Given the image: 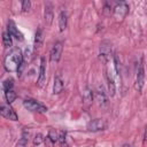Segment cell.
<instances>
[{
    "instance_id": "44dd1931",
    "label": "cell",
    "mask_w": 147,
    "mask_h": 147,
    "mask_svg": "<svg viewBox=\"0 0 147 147\" xmlns=\"http://www.w3.org/2000/svg\"><path fill=\"white\" fill-rule=\"evenodd\" d=\"M47 138H48L52 142H56V141H59V133H57L55 130H53V129H52V130H49Z\"/></svg>"
},
{
    "instance_id": "277c9868",
    "label": "cell",
    "mask_w": 147,
    "mask_h": 147,
    "mask_svg": "<svg viewBox=\"0 0 147 147\" xmlns=\"http://www.w3.org/2000/svg\"><path fill=\"white\" fill-rule=\"evenodd\" d=\"M129 13V5L125 2V1H121V2H117L113 9V14H114V17L117 20V21H122L126 14Z\"/></svg>"
},
{
    "instance_id": "8992f818",
    "label": "cell",
    "mask_w": 147,
    "mask_h": 147,
    "mask_svg": "<svg viewBox=\"0 0 147 147\" xmlns=\"http://www.w3.org/2000/svg\"><path fill=\"white\" fill-rule=\"evenodd\" d=\"M107 126V123L103 118H94L92 121H90L87 123V126L86 129L88 131H92V132H96V131H101V130H105Z\"/></svg>"
},
{
    "instance_id": "4fadbf2b",
    "label": "cell",
    "mask_w": 147,
    "mask_h": 147,
    "mask_svg": "<svg viewBox=\"0 0 147 147\" xmlns=\"http://www.w3.org/2000/svg\"><path fill=\"white\" fill-rule=\"evenodd\" d=\"M63 87H64V83H63V79L61 77V75H56L54 77V84H53V93L54 94H60L62 91H63Z\"/></svg>"
},
{
    "instance_id": "5bb4252c",
    "label": "cell",
    "mask_w": 147,
    "mask_h": 147,
    "mask_svg": "<svg viewBox=\"0 0 147 147\" xmlns=\"http://www.w3.org/2000/svg\"><path fill=\"white\" fill-rule=\"evenodd\" d=\"M44 17L47 24H52L53 18H54V13H53V6L51 2H47L45 5V11H44Z\"/></svg>"
},
{
    "instance_id": "4316f807",
    "label": "cell",
    "mask_w": 147,
    "mask_h": 147,
    "mask_svg": "<svg viewBox=\"0 0 147 147\" xmlns=\"http://www.w3.org/2000/svg\"><path fill=\"white\" fill-rule=\"evenodd\" d=\"M145 137H146V139H147V126H146V132H145Z\"/></svg>"
},
{
    "instance_id": "8fae6325",
    "label": "cell",
    "mask_w": 147,
    "mask_h": 147,
    "mask_svg": "<svg viewBox=\"0 0 147 147\" xmlns=\"http://www.w3.org/2000/svg\"><path fill=\"white\" fill-rule=\"evenodd\" d=\"M95 99H96V101H98V103L101 106V107H103V106H106L107 103H108V99H107V94H106V92H105V88H103V86L102 85H98V87H96V90H95Z\"/></svg>"
},
{
    "instance_id": "7c38bea8",
    "label": "cell",
    "mask_w": 147,
    "mask_h": 147,
    "mask_svg": "<svg viewBox=\"0 0 147 147\" xmlns=\"http://www.w3.org/2000/svg\"><path fill=\"white\" fill-rule=\"evenodd\" d=\"M7 31H8V33H9L11 37L16 38L17 40H23V34L18 31V29L16 28V25H15V23H14L13 21H9V22H8Z\"/></svg>"
},
{
    "instance_id": "52a82bcc",
    "label": "cell",
    "mask_w": 147,
    "mask_h": 147,
    "mask_svg": "<svg viewBox=\"0 0 147 147\" xmlns=\"http://www.w3.org/2000/svg\"><path fill=\"white\" fill-rule=\"evenodd\" d=\"M62 51H63V44L61 41H56L53 45L51 54H49L51 61L52 62H59L60 59H61V55H62Z\"/></svg>"
},
{
    "instance_id": "9c48e42d",
    "label": "cell",
    "mask_w": 147,
    "mask_h": 147,
    "mask_svg": "<svg viewBox=\"0 0 147 147\" xmlns=\"http://www.w3.org/2000/svg\"><path fill=\"white\" fill-rule=\"evenodd\" d=\"M45 83H46V61H45V57L42 56L40 59V68H39V76H38L37 84L39 87H42Z\"/></svg>"
},
{
    "instance_id": "603a6c76",
    "label": "cell",
    "mask_w": 147,
    "mask_h": 147,
    "mask_svg": "<svg viewBox=\"0 0 147 147\" xmlns=\"http://www.w3.org/2000/svg\"><path fill=\"white\" fill-rule=\"evenodd\" d=\"M44 140H45L44 136H42L41 133H38V134H36V137H34V139H33V144H34V145H40Z\"/></svg>"
},
{
    "instance_id": "7a4b0ae2",
    "label": "cell",
    "mask_w": 147,
    "mask_h": 147,
    "mask_svg": "<svg viewBox=\"0 0 147 147\" xmlns=\"http://www.w3.org/2000/svg\"><path fill=\"white\" fill-rule=\"evenodd\" d=\"M113 56V49H111V44L109 41H102L99 47V59L103 62L107 63L110 61Z\"/></svg>"
},
{
    "instance_id": "2e32d148",
    "label": "cell",
    "mask_w": 147,
    "mask_h": 147,
    "mask_svg": "<svg viewBox=\"0 0 147 147\" xmlns=\"http://www.w3.org/2000/svg\"><path fill=\"white\" fill-rule=\"evenodd\" d=\"M67 23H68V15H67V13L64 10H61L60 15H59V28H60V31H64L65 30Z\"/></svg>"
},
{
    "instance_id": "6da1fadb",
    "label": "cell",
    "mask_w": 147,
    "mask_h": 147,
    "mask_svg": "<svg viewBox=\"0 0 147 147\" xmlns=\"http://www.w3.org/2000/svg\"><path fill=\"white\" fill-rule=\"evenodd\" d=\"M23 54L20 48H15L9 52L3 60V67L7 71H18L23 65Z\"/></svg>"
},
{
    "instance_id": "ffe728a7",
    "label": "cell",
    "mask_w": 147,
    "mask_h": 147,
    "mask_svg": "<svg viewBox=\"0 0 147 147\" xmlns=\"http://www.w3.org/2000/svg\"><path fill=\"white\" fill-rule=\"evenodd\" d=\"M5 95H6V100H7V102H8L9 105H10L11 102H14L15 99H16V93L14 92V90L6 91V92H5Z\"/></svg>"
},
{
    "instance_id": "ba28073f",
    "label": "cell",
    "mask_w": 147,
    "mask_h": 147,
    "mask_svg": "<svg viewBox=\"0 0 147 147\" xmlns=\"http://www.w3.org/2000/svg\"><path fill=\"white\" fill-rule=\"evenodd\" d=\"M0 114L2 117L7 118V119H10V121H17L18 117H17V114L15 113V110L9 106V105H1V108H0Z\"/></svg>"
},
{
    "instance_id": "30bf717a",
    "label": "cell",
    "mask_w": 147,
    "mask_h": 147,
    "mask_svg": "<svg viewBox=\"0 0 147 147\" xmlns=\"http://www.w3.org/2000/svg\"><path fill=\"white\" fill-rule=\"evenodd\" d=\"M114 70L107 68V82H108V93L110 96H114L115 95V92H116V84H115V79H114Z\"/></svg>"
},
{
    "instance_id": "ac0fdd59",
    "label": "cell",
    "mask_w": 147,
    "mask_h": 147,
    "mask_svg": "<svg viewBox=\"0 0 147 147\" xmlns=\"http://www.w3.org/2000/svg\"><path fill=\"white\" fill-rule=\"evenodd\" d=\"M83 99H84V101H85V103L86 105H88V103H91L92 102V99H93V95H92V92H91V90L90 88H85L84 90V92H83Z\"/></svg>"
},
{
    "instance_id": "d4e9b609",
    "label": "cell",
    "mask_w": 147,
    "mask_h": 147,
    "mask_svg": "<svg viewBox=\"0 0 147 147\" xmlns=\"http://www.w3.org/2000/svg\"><path fill=\"white\" fill-rule=\"evenodd\" d=\"M59 141H60V144H64V141H65V132L64 131H60L59 132Z\"/></svg>"
},
{
    "instance_id": "e0dca14e",
    "label": "cell",
    "mask_w": 147,
    "mask_h": 147,
    "mask_svg": "<svg viewBox=\"0 0 147 147\" xmlns=\"http://www.w3.org/2000/svg\"><path fill=\"white\" fill-rule=\"evenodd\" d=\"M2 42H3V46L6 48H10L13 46V40H11V36L8 33V31H5L2 33Z\"/></svg>"
},
{
    "instance_id": "cb8c5ba5",
    "label": "cell",
    "mask_w": 147,
    "mask_h": 147,
    "mask_svg": "<svg viewBox=\"0 0 147 147\" xmlns=\"http://www.w3.org/2000/svg\"><path fill=\"white\" fill-rule=\"evenodd\" d=\"M30 7H31L30 0H23V1H22V10H23V11H28V10L30 9Z\"/></svg>"
},
{
    "instance_id": "484cf974",
    "label": "cell",
    "mask_w": 147,
    "mask_h": 147,
    "mask_svg": "<svg viewBox=\"0 0 147 147\" xmlns=\"http://www.w3.org/2000/svg\"><path fill=\"white\" fill-rule=\"evenodd\" d=\"M121 147H132V146H131L130 144H123V145H122Z\"/></svg>"
},
{
    "instance_id": "3957f363",
    "label": "cell",
    "mask_w": 147,
    "mask_h": 147,
    "mask_svg": "<svg viewBox=\"0 0 147 147\" xmlns=\"http://www.w3.org/2000/svg\"><path fill=\"white\" fill-rule=\"evenodd\" d=\"M23 106L28 110L33 111V113H46L47 111V107H45L42 103H40L33 99H25L23 101Z\"/></svg>"
},
{
    "instance_id": "7402d4cb",
    "label": "cell",
    "mask_w": 147,
    "mask_h": 147,
    "mask_svg": "<svg viewBox=\"0 0 147 147\" xmlns=\"http://www.w3.org/2000/svg\"><path fill=\"white\" fill-rule=\"evenodd\" d=\"M13 86H14V84H13V80H10V79L5 80L3 84H2V87H3V91L5 92L6 91H9V90H13Z\"/></svg>"
},
{
    "instance_id": "9a60e30c",
    "label": "cell",
    "mask_w": 147,
    "mask_h": 147,
    "mask_svg": "<svg viewBox=\"0 0 147 147\" xmlns=\"http://www.w3.org/2000/svg\"><path fill=\"white\" fill-rule=\"evenodd\" d=\"M29 134H30V131L25 127L22 132V136L21 138L18 139V141L16 142V147H26L28 145V140H29Z\"/></svg>"
},
{
    "instance_id": "5b68a950",
    "label": "cell",
    "mask_w": 147,
    "mask_h": 147,
    "mask_svg": "<svg viewBox=\"0 0 147 147\" xmlns=\"http://www.w3.org/2000/svg\"><path fill=\"white\" fill-rule=\"evenodd\" d=\"M145 84V68H144V63L142 60H140L139 65H138V70H137V76H136V83H134V88L137 92H141L142 87Z\"/></svg>"
},
{
    "instance_id": "d6986e66",
    "label": "cell",
    "mask_w": 147,
    "mask_h": 147,
    "mask_svg": "<svg viewBox=\"0 0 147 147\" xmlns=\"http://www.w3.org/2000/svg\"><path fill=\"white\" fill-rule=\"evenodd\" d=\"M42 40H44V30H42L41 28H39V29L37 30V32H36V38H34L36 45H37V46L41 45Z\"/></svg>"
}]
</instances>
